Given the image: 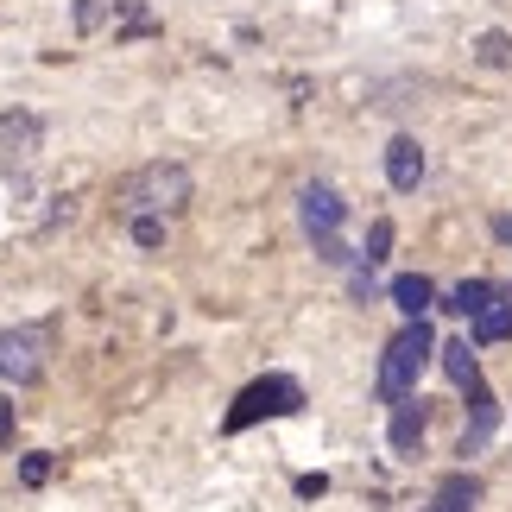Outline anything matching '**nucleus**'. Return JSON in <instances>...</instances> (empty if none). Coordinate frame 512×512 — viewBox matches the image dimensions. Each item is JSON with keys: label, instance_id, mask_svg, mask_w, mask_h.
Returning <instances> with one entry per match:
<instances>
[{"label": "nucleus", "instance_id": "1a4fd4ad", "mask_svg": "<svg viewBox=\"0 0 512 512\" xmlns=\"http://www.w3.org/2000/svg\"><path fill=\"white\" fill-rule=\"evenodd\" d=\"M494 424H500V405H494V392L475 386V430H462V456H475V449L494 437Z\"/></svg>", "mask_w": 512, "mask_h": 512}, {"label": "nucleus", "instance_id": "6ab92c4d", "mask_svg": "<svg viewBox=\"0 0 512 512\" xmlns=\"http://www.w3.org/2000/svg\"><path fill=\"white\" fill-rule=\"evenodd\" d=\"M494 234H500V241L512 247V215H500V222H494Z\"/></svg>", "mask_w": 512, "mask_h": 512}, {"label": "nucleus", "instance_id": "f03ea898", "mask_svg": "<svg viewBox=\"0 0 512 512\" xmlns=\"http://www.w3.org/2000/svg\"><path fill=\"white\" fill-rule=\"evenodd\" d=\"M190 171L184 165H165V159H152V165H140L121 184V203L133 209V215H171V209H184L190 203Z\"/></svg>", "mask_w": 512, "mask_h": 512}, {"label": "nucleus", "instance_id": "9d476101", "mask_svg": "<svg viewBox=\"0 0 512 512\" xmlns=\"http://www.w3.org/2000/svg\"><path fill=\"white\" fill-rule=\"evenodd\" d=\"M430 298H437V285H430V279H418V272L392 279V304H399L405 317H424V310H430Z\"/></svg>", "mask_w": 512, "mask_h": 512}, {"label": "nucleus", "instance_id": "7ed1b4c3", "mask_svg": "<svg viewBox=\"0 0 512 512\" xmlns=\"http://www.w3.org/2000/svg\"><path fill=\"white\" fill-rule=\"evenodd\" d=\"M304 405V392L298 380H285V373H272V380H253L241 399H234L228 411V430H247V424H260V418H285V411H298Z\"/></svg>", "mask_w": 512, "mask_h": 512}, {"label": "nucleus", "instance_id": "39448f33", "mask_svg": "<svg viewBox=\"0 0 512 512\" xmlns=\"http://www.w3.org/2000/svg\"><path fill=\"white\" fill-rule=\"evenodd\" d=\"M298 215H304V234H310V241H336L348 203H342L329 184H304V190H298Z\"/></svg>", "mask_w": 512, "mask_h": 512}, {"label": "nucleus", "instance_id": "a211bd4d", "mask_svg": "<svg viewBox=\"0 0 512 512\" xmlns=\"http://www.w3.org/2000/svg\"><path fill=\"white\" fill-rule=\"evenodd\" d=\"M45 475H51V456H26V462H19V481H26V487H38Z\"/></svg>", "mask_w": 512, "mask_h": 512}, {"label": "nucleus", "instance_id": "20e7f679", "mask_svg": "<svg viewBox=\"0 0 512 512\" xmlns=\"http://www.w3.org/2000/svg\"><path fill=\"white\" fill-rule=\"evenodd\" d=\"M45 348H51V329L45 323H19L0 336V380H13V386H26L38 380V367H45Z\"/></svg>", "mask_w": 512, "mask_h": 512}, {"label": "nucleus", "instance_id": "6e6552de", "mask_svg": "<svg viewBox=\"0 0 512 512\" xmlns=\"http://www.w3.org/2000/svg\"><path fill=\"white\" fill-rule=\"evenodd\" d=\"M424 443V405H392V449H399V456H411V449Z\"/></svg>", "mask_w": 512, "mask_h": 512}, {"label": "nucleus", "instance_id": "2eb2a0df", "mask_svg": "<svg viewBox=\"0 0 512 512\" xmlns=\"http://www.w3.org/2000/svg\"><path fill=\"white\" fill-rule=\"evenodd\" d=\"M481 64H494V70L512 64V38H506V32H487V38H481Z\"/></svg>", "mask_w": 512, "mask_h": 512}, {"label": "nucleus", "instance_id": "423d86ee", "mask_svg": "<svg viewBox=\"0 0 512 512\" xmlns=\"http://www.w3.org/2000/svg\"><path fill=\"white\" fill-rule=\"evenodd\" d=\"M386 177H392V190H418L424 184V146L411 140V133H399V140L386 146Z\"/></svg>", "mask_w": 512, "mask_h": 512}, {"label": "nucleus", "instance_id": "ddd939ff", "mask_svg": "<svg viewBox=\"0 0 512 512\" xmlns=\"http://www.w3.org/2000/svg\"><path fill=\"white\" fill-rule=\"evenodd\" d=\"M506 336H512V298L500 291V298L475 317V342H506Z\"/></svg>", "mask_w": 512, "mask_h": 512}, {"label": "nucleus", "instance_id": "f8f14e48", "mask_svg": "<svg viewBox=\"0 0 512 512\" xmlns=\"http://www.w3.org/2000/svg\"><path fill=\"white\" fill-rule=\"evenodd\" d=\"M0 140H7V159H32L38 121H32V114H7V121H0Z\"/></svg>", "mask_w": 512, "mask_h": 512}, {"label": "nucleus", "instance_id": "f3484780", "mask_svg": "<svg viewBox=\"0 0 512 512\" xmlns=\"http://www.w3.org/2000/svg\"><path fill=\"white\" fill-rule=\"evenodd\" d=\"M386 247H392V222H373V234H367V266H380Z\"/></svg>", "mask_w": 512, "mask_h": 512}, {"label": "nucleus", "instance_id": "dca6fc26", "mask_svg": "<svg viewBox=\"0 0 512 512\" xmlns=\"http://www.w3.org/2000/svg\"><path fill=\"white\" fill-rule=\"evenodd\" d=\"M133 241H140V247H159L165 241V215H133Z\"/></svg>", "mask_w": 512, "mask_h": 512}, {"label": "nucleus", "instance_id": "4468645a", "mask_svg": "<svg viewBox=\"0 0 512 512\" xmlns=\"http://www.w3.org/2000/svg\"><path fill=\"white\" fill-rule=\"evenodd\" d=\"M443 367H449V380H456V386H468V392L481 386V367H475V354H468V342H449L443 348Z\"/></svg>", "mask_w": 512, "mask_h": 512}, {"label": "nucleus", "instance_id": "f257e3e1", "mask_svg": "<svg viewBox=\"0 0 512 512\" xmlns=\"http://www.w3.org/2000/svg\"><path fill=\"white\" fill-rule=\"evenodd\" d=\"M430 354H437V336H430L424 317H411L399 336L386 342V354H380V399L386 405H405L411 392H418V373L430 367Z\"/></svg>", "mask_w": 512, "mask_h": 512}, {"label": "nucleus", "instance_id": "9b49d317", "mask_svg": "<svg viewBox=\"0 0 512 512\" xmlns=\"http://www.w3.org/2000/svg\"><path fill=\"white\" fill-rule=\"evenodd\" d=\"M494 298H500V291L487 285V279H462L456 291H449V304H443V310H456V317H481V310L494 304Z\"/></svg>", "mask_w": 512, "mask_h": 512}, {"label": "nucleus", "instance_id": "0eeeda50", "mask_svg": "<svg viewBox=\"0 0 512 512\" xmlns=\"http://www.w3.org/2000/svg\"><path fill=\"white\" fill-rule=\"evenodd\" d=\"M475 506H481V481L475 475H449L437 494H430L424 512H475Z\"/></svg>", "mask_w": 512, "mask_h": 512}]
</instances>
